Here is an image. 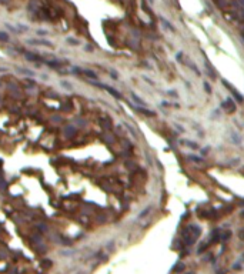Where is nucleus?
<instances>
[{
  "instance_id": "obj_11",
  "label": "nucleus",
  "mask_w": 244,
  "mask_h": 274,
  "mask_svg": "<svg viewBox=\"0 0 244 274\" xmlns=\"http://www.w3.org/2000/svg\"><path fill=\"white\" fill-rule=\"evenodd\" d=\"M184 268H186V266H184L183 263H177V266L173 267V271H174V273H180V271H183Z\"/></svg>"
},
{
  "instance_id": "obj_7",
  "label": "nucleus",
  "mask_w": 244,
  "mask_h": 274,
  "mask_svg": "<svg viewBox=\"0 0 244 274\" xmlns=\"http://www.w3.org/2000/svg\"><path fill=\"white\" fill-rule=\"evenodd\" d=\"M184 63H186V65H187L188 67H190V69H191V70H193V72H194L195 74H197V76H200V74H201V73H200V70L197 69V66H195L194 63H193V62H190V60H187V62H184Z\"/></svg>"
},
{
  "instance_id": "obj_20",
  "label": "nucleus",
  "mask_w": 244,
  "mask_h": 274,
  "mask_svg": "<svg viewBox=\"0 0 244 274\" xmlns=\"http://www.w3.org/2000/svg\"><path fill=\"white\" fill-rule=\"evenodd\" d=\"M181 57H183V53H181V51H179V53H177V62H180V63H184Z\"/></svg>"
},
{
  "instance_id": "obj_22",
  "label": "nucleus",
  "mask_w": 244,
  "mask_h": 274,
  "mask_svg": "<svg viewBox=\"0 0 244 274\" xmlns=\"http://www.w3.org/2000/svg\"><path fill=\"white\" fill-rule=\"evenodd\" d=\"M67 41H69V43H73V44H79V41L73 40V39H67Z\"/></svg>"
},
{
  "instance_id": "obj_3",
  "label": "nucleus",
  "mask_w": 244,
  "mask_h": 274,
  "mask_svg": "<svg viewBox=\"0 0 244 274\" xmlns=\"http://www.w3.org/2000/svg\"><path fill=\"white\" fill-rule=\"evenodd\" d=\"M29 44H39V46H47V47L53 49V43L49 40H44V39H30L27 40Z\"/></svg>"
},
{
  "instance_id": "obj_5",
  "label": "nucleus",
  "mask_w": 244,
  "mask_h": 274,
  "mask_svg": "<svg viewBox=\"0 0 244 274\" xmlns=\"http://www.w3.org/2000/svg\"><path fill=\"white\" fill-rule=\"evenodd\" d=\"M136 110H137L138 113H141L143 116H146V117H154V116H156V112H153V110H150V109H146L144 106H140V107H136Z\"/></svg>"
},
{
  "instance_id": "obj_13",
  "label": "nucleus",
  "mask_w": 244,
  "mask_h": 274,
  "mask_svg": "<svg viewBox=\"0 0 244 274\" xmlns=\"http://www.w3.org/2000/svg\"><path fill=\"white\" fill-rule=\"evenodd\" d=\"M203 86H204V90H206V93H207V94H211L213 89H211V86L209 84V81H204Z\"/></svg>"
},
{
  "instance_id": "obj_10",
  "label": "nucleus",
  "mask_w": 244,
  "mask_h": 274,
  "mask_svg": "<svg viewBox=\"0 0 244 274\" xmlns=\"http://www.w3.org/2000/svg\"><path fill=\"white\" fill-rule=\"evenodd\" d=\"M150 211H151V206H147V207L143 210V211H140V214H138V217H137V218H140V220H141V218H144L147 214L150 213Z\"/></svg>"
},
{
  "instance_id": "obj_18",
  "label": "nucleus",
  "mask_w": 244,
  "mask_h": 274,
  "mask_svg": "<svg viewBox=\"0 0 244 274\" xmlns=\"http://www.w3.org/2000/svg\"><path fill=\"white\" fill-rule=\"evenodd\" d=\"M143 79H144V80H146L147 83L150 84V86H156V83H154V81H151L150 79H148V77H146V76H143Z\"/></svg>"
},
{
  "instance_id": "obj_9",
  "label": "nucleus",
  "mask_w": 244,
  "mask_h": 274,
  "mask_svg": "<svg viewBox=\"0 0 244 274\" xmlns=\"http://www.w3.org/2000/svg\"><path fill=\"white\" fill-rule=\"evenodd\" d=\"M231 141H233L234 144H240V143H241V138H240V136L237 134L236 131H231Z\"/></svg>"
},
{
  "instance_id": "obj_6",
  "label": "nucleus",
  "mask_w": 244,
  "mask_h": 274,
  "mask_svg": "<svg viewBox=\"0 0 244 274\" xmlns=\"http://www.w3.org/2000/svg\"><path fill=\"white\" fill-rule=\"evenodd\" d=\"M180 144L186 146V147L191 149V150H198V149H200L198 144H197L195 141H193V140H184V138H181V140H180Z\"/></svg>"
},
{
  "instance_id": "obj_19",
  "label": "nucleus",
  "mask_w": 244,
  "mask_h": 274,
  "mask_svg": "<svg viewBox=\"0 0 244 274\" xmlns=\"http://www.w3.org/2000/svg\"><path fill=\"white\" fill-rule=\"evenodd\" d=\"M210 150H211L210 147H204V149H201V151H200V153H201V154H203V156H204V154H207V153H209Z\"/></svg>"
},
{
  "instance_id": "obj_17",
  "label": "nucleus",
  "mask_w": 244,
  "mask_h": 274,
  "mask_svg": "<svg viewBox=\"0 0 244 274\" xmlns=\"http://www.w3.org/2000/svg\"><path fill=\"white\" fill-rule=\"evenodd\" d=\"M238 238H240V240H243V241H244V228H241V230L238 231Z\"/></svg>"
},
{
  "instance_id": "obj_1",
  "label": "nucleus",
  "mask_w": 244,
  "mask_h": 274,
  "mask_svg": "<svg viewBox=\"0 0 244 274\" xmlns=\"http://www.w3.org/2000/svg\"><path fill=\"white\" fill-rule=\"evenodd\" d=\"M94 86H97V87H100V89H104L106 91H109L110 94L113 97H116V99H123V96L117 91L116 89H113V87H110V86H107V84H100V83H93Z\"/></svg>"
},
{
  "instance_id": "obj_15",
  "label": "nucleus",
  "mask_w": 244,
  "mask_h": 274,
  "mask_svg": "<svg viewBox=\"0 0 244 274\" xmlns=\"http://www.w3.org/2000/svg\"><path fill=\"white\" fill-rule=\"evenodd\" d=\"M0 40H1V41H7L9 40L7 34H6V33H0Z\"/></svg>"
},
{
  "instance_id": "obj_8",
  "label": "nucleus",
  "mask_w": 244,
  "mask_h": 274,
  "mask_svg": "<svg viewBox=\"0 0 244 274\" xmlns=\"http://www.w3.org/2000/svg\"><path fill=\"white\" fill-rule=\"evenodd\" d=\"M130 96H131V99H133L136 103H138V104H141V106H146V103H144V101H143V100H141V99H140V97H138L137 94L134 93V91H130Z\"/></svg>"
},
{
  "instance_id": "obj_2",
  "label": "nucleus",
  "mask_w": 244,
  "mask_h": 274,
  "mask_svg": "<svg viewBox=\"0 0 244 274\" xmlns=\"http://www.w3.org/2000/svg\"><path fill=\"white\" fill-rule=\"evenodd\" d=\"M221 81H223V84H224V86H226V87H227V89L230 90V91H231V94L234 96V99H236V100L238 101V103H244V97L241 96V94H240V93H238V91H237V90L234 89V87H233L231 84H228V83H227L226 80H221Z\"/></svg>"
},
{
  "instance_id": "obj_23",
  "label": "nucleus",
  "mask_w": 244,
  "mask_h": 274,
  "mask_svg": "<svg viewBox=\"0 0 244 274\" xmlns=\"http://www.w3.org/2000/svg\"><path fill=\"white\" fill-rule=\"evenodd\" d=\"M240 217L244 218V210H241V213H240Z\"/></svg>"
},
{
  "instance_id": "obj_16",
  "label": "nucleus",
  "mask_w": 244,
  "mask_h": 274,
  "mask_svg": "<svg viewBox=\"0 0 244 274\" xmlns=\"http://www.w3.org/2000/svg\"><path fill=\"white\" fill-rule=\"evenodd\" d=\"M167 94H169V96H171V97H176V99L179 97L177 91H174V90H169V93H167Z\"/></svg>"
},
{
  "instance_id": "obj_14",
  "label": "nucleus",
  "mask_w": 244,
  "mask_h": 274,
  "mask_svg": "<svg viewBox=\"0 0 244 274\" xmlns=\"http://www.w3.org/2000/svg\"><path fill=\"white\" fill-rule=\"evenodd\" d=\"M83 73H84V74H87V76H89V77H91V79H97V74H96V73L89 72V70H83Z\"/></svg>"
},
{
  "instance_id": "obj_4",
  "label": "nucleus",
  "mask_w": 244,
  "mask_h": 274,
  "mask_svg": "<svg viewBox=\"0 0 244 274\" xmlns=\"http://www.w3.org/2000/svg\"><path fill=\"white\" fill-rule=\"evenodd\" d=\"M221 107H223L224 110H227L228 113L236 112V104H234V101H233L231 99H227L226 101H223V103H221Z\"/></svg>"
},
{
  "instance_id": "obj_12",
  "label": "nucleus",
  "mask_w": 244,
  "mask_h": 274,
  "mask_svg": "<svg viewBox=\"0 0 244 274\" xmlns=\"http://www.w3.org/2000/svg\"><path fill=\"white\" fill-rule=\"evenodd\" d=\"M188 160H191L193 163H203V159L200 156H193V154L188 156Z\"/></svg>"
},
{
  "instance_id": "obj_21",
  "label": "nucleus",
  "mask_w": 244,
  "mask_h": 274,
  "mask_svg": "<svg viewBox=\"0 0 244 274\" xmlns=\"http://www.w3.org/2000/svg\"><path fill=\"white\" fill-rule=\"evenodd\" d=\"M47 30H43V29H40V30H37V34H40V36H46L47 34Z\"/></svg>"
}]
</instances>
